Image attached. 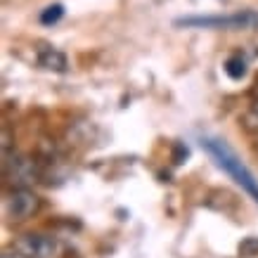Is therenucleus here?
Segmentation results:
<instances>
[{
  "label": "nucleus",
  "instance_id": "nucleus-6",
  "mask_svg": "<svg viewBox=\"0 0 258 258\" xmlns=\"http://www.w3.org/2000/svg\"><path fill=\"white\" fill-rule=\"evenodd\" d=\"M38 64L47 71H55V74H62V71H67V67H69L67 55L59 52L57 47H50V45L38 47Z\"/></svg>",
  "mask_w": 258,
  "mask_h": 258
},
{
  "label": "nucleus",
  "instance_id": "nucleus-3",
  "mask_svg": "<svg viewBox=\"0 0 258 258\" xmlns=\"http://www.w3.org/2000/svg\"><path fill=\"white\" fill-rule=\"evenodd\" d=\"M180 26H204V29H258V15L256 12H244V15L232 17H187L178 19Z\"/></svg>",
  "mask_w": 258,
  "mask_h": 258
},
{
  "label": "nucleus",
  "instance_id": "nucleus-7",
  "mask_svg": "<svg viewBox=\"0 0 258 258\" xmlns=\"http://www.w3.org/2000/svg\"><path fill=\"white\" fill-rule=\"evenodd\" d=\"M225 74L230 76V79H244V74H246V59H244L242 55H232V57H227V62H225Z\"/></svg>",
  "mask_w": 258,
  "mask_h": 258
},
{
  "label": "nucleus",
  "instance_id": "nucleus-8",
  "mask_svg": "<svg viewBox=\"0 0 258 258\" xmlns=\"http://www.w3.org/2000/svg\"><path fill=\"white\" fill-rule=\"evenodd\" d=\"M62 15H64V8H62V5H50V8L43 10L40 22H43V24H55V22H59V19H62Z\"/></svg>",
  "mask_w": 258,
  "mask_h": 258
},
{
  "label": "nucleus",
  "instance_id": "nucleus-2",
  "mask_svg": "<svg viewBox=\"0 0 258 258\" xmlns=\"http://www.w3.org/2000/svg\"><path fill=\"white\" fill-rule=\"evenodd\" d=\"M3 171L5 178L12 185V189H22L29 187L31 182H36L38 178V166L31 157H24V154H10L3 161Z\"/></svg>",
  "mask_w": 258,
  "mask_h": 258
},
{
  "label": "nucleus",
  "instance_id": "nucleus-1",
  "mask_svg": "<svg viewBox=\"0 0 258 258\" xmlns=\"http://www.w3.org/2000/svg\"><path fill=\"white\" fill-rule=\"evenodd\" d=\"M202 147L211 154L213 159H216V164L223 168L225 173H230L232 175V180H235L237 185H242L246 192H249L253 199L258 202V180L253 178V173L246 168V166L237 159V154L232 152V149L227 147L225 142L220 140H213V138H204L202 140Z\"/></svg>",
  "mask_w": 258,
  "mask_h": 258
},
{
  "label": "nucleus",
  "instance_id": "nucleus-9",
  "mask_svg": "<svg viewBox=\"0 0 258 258\" xmlns=\"http://www.w3.org/2000/svg\"><path fill=\"white\" fill-rule=\"evenodd\" d=\"M251 111H256L258 114V88L253 90V97H251Z\"/></svg>",
  "mask_w": 258,
  "mask_h": 258
},
{
  "label": "nucleus",
  "instance_id": "nucleus-5",
  "mask_svg": "<svg viewBox=\"0 0 258 258\" xmlns=\"http://www.w3.org/2000/svg\"><path fill=\"white\" fill-rule=\"evenodd\" d=\"M57 242L47 235H24L15 242V251L22 258H52L57 253Z\"/></svg>",
  "mask_w": 258,
  "mask_h": 258
},
{
  "label": "nucleus",
  "instance_id": "nucleus-4",
  "mask_svg": "<svg viewBox=\"0 0 258 258\" xmlns=\"http://www.w3.org/2000/svg\"><path fill=\"white\" fill-rule=\"evenodd\" d=\"M8 213L12 220H29L33 213H38L40 209V199L38 195L29 187L22 189H12L8 195Z\"/></svg>",
  "mask_w": 258,
  "mask_h": 258
}]
</instances>
